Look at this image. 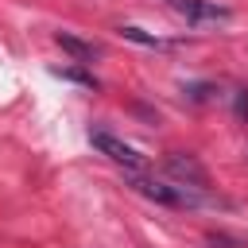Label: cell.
Wrapping results in <instances>:
<instances>
[{
	"instance_id": "6da1fadb",
	"label": "cell",
	"mask_w": 248,
	"mask_h": 248,
	"mask_svg": "<svg viewBox=\"0 0 248 248\" xmlns=\"http://www.w3.org/2000/svg\"><path fill=\"white\" fill-rule=\"evenodd\" d=\"M89 143L101 151V155H108L112 163H120L124 170H143V155L132 147V143H124V140H116L112 132H89Z\"/></svg>"
},
{
	"instance_id": "277c9868",
	"label": "cell",
	"mask_w": 248,
	"mask_h": 248,
	"mask_svg": "<svg viewBox=\"0 0 248 248\" xmlns=\"http://www.w3.org/2000/svg\"><path fill=\"white\" fill-rule=\"evenodd\" d=\"M54 43H58L66 54H74L78 62H93V58L101 54L93 43H85V39H78V35H70V31H58V35H54Z\"/></svg>"
},
{
	"instance_id": "5b68a950",
	"label": "cell",
	"mask_w": 248,
	"mask_h": 248,
	"mask_svg": "<svg viewBox=\"0 0 248 248\" xmlns=\"http://www.w3.org/2000/svg\"><path fill=\"white\" fill-rule=\"evenodd\" d=\"M120 35H124V39H132V43H140V46H151V50H167V46H170L167 39H159V35H147L143 27H120Z\"/></svg>"
},
{
	"instance_id": "3957f363",
	"label": "cell",
	"mask_w": 248,
	"mask_h": 248,
	"mask_svg": "<svg viewBox=\"0 0 248 248\" xmlns=\"http://www.w3.org/2000/svg\"><path fill=\"white\" fill-rule=\"evenodd\" d=\"M182 19L190 23H217V19H229V8L213 4V0H167Z\"/></svg>"
},
{
	"instance_id": "52a82bcc",
	"label": "cell",
	"mask_w": 248,
	"mask_h": 248,
	"mask_svg": "<svg viewBox=\"0 0 248 248\" xmlns=\"http://www.w3.org/2000/svg\"><path fill=\"white\" fill-rule=\"evenodd\" d=\"M236 112H240V116H248V89H240V93H236Z\"/></svg>"
},
{
	"instance_id": "8992f818",
	"label": "cell",
	"mask_w": 248,
	"mask_h": 248,
	"mask_svg": "<svg viewBox=\"0 0 248 248\" xmlns=\"http://www.w3.org/2000/svg\"><path fill=\"white\" fill-rule=\"evenodd\" d=\"M50 74H54V78H62V81H74V85H85V89H97V81H93V74H81V70H66V66H54Z\"/></svg>"
},
{
	"instance_id": "7a4b0ae2",
	"label": "cell",
	"mask_w": 248,
	"mask_h": 248,
	"mask_svg": "<svg viewBox=\"0 0 248 248\" xmlns=\"http://www.w3.org/2000/svg\"><path fill=\"white\" fill-rule=\"evenodd\" d=\"M167 170H170L182 186H198V190H205V186H209L205 167H202L194 155H186V151H170V155H167Z\"/></svg>"
}]
</instances>
